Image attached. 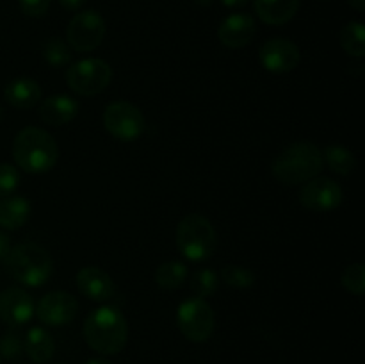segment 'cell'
Segmentation results:
<instances>
[{"label":"cell","mask_w":365,"mask_h":364,"mask_svg":"<svg viewBox=\"0 0 365 364\" xmlns=\"http://www.w3.org/2000/svg\"><path fill=\"white\" fill-rule=\"evenodd\" d=\"M82 330L89 348L102 355H116L127 345V320L118 307L103 305L93 310L86 318Z\"/></svg>","instance_id":"cell-1"},{"label":"cell","mask_w":365,"mask_h":364,"mask_svg":"<svg viewBox=\"0 0 365 364\" xmlns=\"http://www.w3.org/2000/svg\"><path fill=\"white\" fill-rule=\"evenodd\" d=\"M57 143L46 131L25 127L13 141V157L18 166L27 173H45L57 163Z\"/></svg>","instance_id":"cell-2"},{"label":"cell","mask_w":365,"mask_h":364,"mask_svg":"<svg viewBox=\"0 0 365 364\" xmlns=\"http://www.w3.org/2000/svg\"><path fill=\"white\" fill-rule=\"evenodd\" d=\"M6 270L14 280L29 288H39L46 284L53 271V261L50 253L38 243H20L13 246L4 257Z\"/></svg>","instance_id":"cell-3"},{"label":"cell","mask_w":365,"mask_h":364,"mask_svg":"<svg viewBox=\"0 0 365 364\" xmlns=\"http://www.w3.org/2000/svg\"><path fill=\"white\" fill-rule=\"evenodd\" d=\"M323 170V153L314 143L298 141L284 150L273 164V175L282 184L309 182Z\"/></svg>","instance_id":"cell-4"},{"label":"cell","mask_w":365,"mask_h":364,"mask_svg":"<svg viewBox=\"0 0 365 364\" xmlns=\"http://www.w3.org/2000/svg\"><path fill=\"white\" fill-rule=\"evenodd\" d=\"M217 246L212 223L202 214H187L177 225V248L189 261H207Z\"/></svg>","instance_id":"cell-5"},{"label":"cell","mask_w":365,"mask_h":364,"mask_svg":"<svg viewBox=\"0 0 365 364\" xmlns=\"http://www.w3.org/2000/svg\"><path fill=\"white\" fill-rule=\"evenodd\" d=\"M177 325L185 339L192 343H205L212 335L214 313L203 298H189L177 309Z\"/></svg>","instance_id":"cell-6"},{"label":"cell","mask_w":365,"mask_h":364,"mask_svg":"<svg viewBox=\"0 0 365 364\" xmlns=\"http://www.w3.org/2000/svg\"><path fill=\"white\" fill-rule=\"evenodd\" d=\"M113 79V70L103 59H82L68 68L66 82L77 95L93 96L102 93Z\"/></svg>","instance_id":"cell-7"},{"label":"cell","mask_w":365,"mask_h":364,"mask_svg":"<svg viewBox=\"0 0 365 364\" xmlns=\"http://www.w3.org/2000/svg\"><path fill=\"white\" fill-rule=\"evenodd\" d=\"M103 127L120 141H134L145 131V116L134 103L118 100L103 111Z\"/></svg>","instance_id":"cell-8"},{"label":"cell","mask_w":365,"mask_h":364,"mask_svg":"<svg viewBox=\"0 0 365 364\" xmlns=\"http://www.w3.org/2000/svg\"><path fill=\"white\" fill-rule=\"evenodd\" d=\"M106 36V21L96 11H82L70 21L66 39L77 52H91Z\"/></svg>","instance_id":"cell-9"},{"label":"cell","mask_w":365,"mask_h":364,"mask_svg":"<svg viewBox=\"0 0 365 364\" xmlns=\"http://www.w3.org/2000/svg\"><path fill=\"white\" fill-rule=\"evenodd\" d=\"M299 202L309 211L328 213L341 206L342 188L328 177H314L299 191Z\"/></svg>","instance_id":"cell-10"},{"label":"cell","mask_w":365,"mask_h":364,"mask_svg":"<svg viewBox=\"0 0 365 364\" xmlns=\"http://www.w3.org/2000/svg\"><path fill=\"white\" fill-rule=\"evenodd\" d=\"M77 310L78 303L73 295L64 291H52L39 300L34 313L38 314L41 323L50 325V327H63L73 321Z\"/></svg>","instance_id":"cell-11"},{"label":"cell","mask_w":365,"mask_h":364,"mask_svg":"<svg viewBox=\"0 0 365 364\" xmlns=\"http://www.w3.org/2000/svg\"><path fill=\"white\" fill-rule=\"evenodd\" d=\"M34 309V300L21 288H7L0 293V320L9 327L29 323Z\"/></svg>","instance_id":"cell-12"},{"label":"cell","mask_w":365,"mask_h":364,"mask_svg":"<svg viewBox=\"0 0 365 364\" xmlns=\"http://www.w3.org/2000/svg\"><path fill=\"white\" fill-rule=\"evenodd\" d=\"M260 63L273 74H285L298 66L299 49L284 38H273L260 49Z\"/></svg>","instance_id":"cell-13"},{"label":"cell","mask_w":365,"mask_h":364,"mask_svg":"<svg viewBox=\"0 0 365 364\" xmlns=\"http://www.w3.org/2000/svg\"><path fill=\"white\" fill-rule=\"evenodd\" d=\"M77 288L86 298L93 302H109L116 295L113 278L96 266H86L77 273Z\"/></svg>","instance_id":"cell-14"},{"label":"cell","mask_w":365,"mask_h":364,"mask_svg":"<svg viewBox=\"0 0 365 364\" xmlns=\"http://www.w3.org/2000/svg\"><path fill=\"white\" fill-rule=\"evenodd\" d=\"M255 36V20L250 14H230L225 18L217 31V38L228 49H241L246 46Z\"/></svg>","instance_id":"cell-15"},{"label":"cell","mask_w":365,"mask_h":364,"mask_svg":"<svg viewBox=\"0 0 365 364\" xmlns=\"http://www.w3.org/2000/svg\"><path fill=\"white\" fill-rule=\"evenodd\" d=\"M77 113L78 102L66 95H52L43 100L41 106H39V118L46 125H56V127L70 123L77 116Z\"/></svg>","instance_id":"cell-16"},{"label":"cell","mask_w":365,"mask_h":364,"mask_svg":"<svg viewBox=\"0 0 365 364\" xmlns=\"http://www.w3.org/2000/svg\"><path fill=\"white\" fill-rule=\"evenodd\" d=\"M4 98L16 109H31L41 98V88L34 79L20 77L11 81L4 89Z\"/></svg>","instance_id":"cell-17"},{"label":"cell","mask_w":365,"mask_h":364,"mask_svg":"<svg viewBox=\"0 0 365 364\" xmlns=\"http://www.w3.org/2000/svg\"><path fill=\"white\" fill-rule=\"evenodd\" d=\"M299 0H255V11L262 21L269 25H284L294 18Z\"/></svg>","instance_id":"cell-18"},{"label":"cell","mask_w":365,"mask_h":364,"mask_svg":"<svg viewBox=\"0 0 365 364\" xmlns=\"http://www.w3.org/2000/svg\"><path fill=\"white\" fill-rule=\"evenodd\" d=\"M31 216V203L25 196L9 195L0 200V227L16 231L24 227Z\"/></svg>","instance_id":"cell-19"},{"label":"cell","mask_w":365,"mask_h":364,"mask_svg":"<svg viewBox=\"0 0 365 364\" xmlns=\"http://www.w3.org/2000/svg\"><path fill=\"white\" fill-rule=\"evenodd\" d=\"M24 352L34 363H48L56 352V343H53L52 334L41 327L31 328L24 339Z\"/></svg>","instance_id":"cell-20"},{"label":"cell","mask_w":365,"mask_h":364,"mask_svg":"<svg viewBox=\"0 0 365 364\" xmlns=\"http://www.w3.org/2000/svg\"><path fill=\"white\" fill-rule=\"evenodd\" d=\"M323 161H327V164L330 166L331 171L339 175H349L356 168V159L348 148L341 145H328L324 148Z\"/></svg>","instance_id":"cell-21"},{"label":"cell","mask_w":365,"mask_h":364,"mask_svg":"<svg viewBox=\"0 0 365 364\" xmlns=\"http://www.w3.org/2000/svg\"><path fill=\"white\" fill-rule=\"evenodd\" d=\"M187 278V266L178 261L163 263L155 270V282L163 289H177Z\"/></svg>","instance_id":"cell-22"},{"label":"cell","mask_w":365,"mask_h":364,"mask_svg":"<svg viewBox=\"0 0 365 364\" xmlns=\"http://www.w3.org/2000/svg\"><path fill=\"white\" fill-rule=\"evenodd\" d=\"M341 45L349 56L362 57L365 54V29L362 21H349L341 31Z\"/></svg>","instance_id":"cell-23"},{"label":"cell","mask_w":365,"mask_h":364,"mask_svg":"<svg viewBox=\"0 0 365 364\" xmlns=\"http://www.w3.org/2000/svg\"><path fill=\"white\" fill-rule=\"evenodd\" d=\"M43 57L50 66H64L71 61V52L63 39L50 38L46 39L45 46H43Z\"/></svg>","instance_id":"cell-24"},{"label":"cell","mask_w":365,"mask_h":364,"mask_svg":"<svg viewBox=\"0 0 365 364\" xmlns=\"http://www.w3.org/2000/svg\"><path fill=\"white\" fill-rule=\"evenodd\" d=\"M217 285H220V277L216 275V271L209 270V268L198 270L192 275L191 289L198 295V298L214 295L217 291Z\"/></svg>","instance_id":"cell-25"},{"label":"cell","mask_w":365,"mask_h":364,"mask_svg":"<svg viewBox=\"0 0 365 364\" xmlns=\"http://www.w3.org/2000/svg\"><path fill=\"white\" fill-rule=\"evenodd\" d=\"M221 278L227 285L230 288H252L255 284V275L245 266H235V264H227V266L221 270Z\"/></svg>","instance_id":"cell-26"},{"label":"cell","mask_w":365,"mask_h":364,"mask_svg":"<svg viewBox=\"0 0 365 364\" xmlns=\"http://www.w3.org/2000/svg\"><path fill=\"white\" fill-rule=\"evenodd\" d=\"M342 285H344L346 291L353 293V295L360 296L365 291V266L362 263L349 264L344 270L341 277Z\"/></svg>","instance_id":"cell-27"},{"label":"cell","mask_w":365,"mask_h":364,"mask_svg":"<svg viewBox=\"0 0 365 364\" xmlns=\"http://www.w3.org/2000/svg\"><path fill=\"white\" fill-rule=\"evenodd\" d=\"M20 182V173L13 164H0V198L13 195Z\"/></svg>","instance_id":"cell-28"},{"label":"cell","mask_w":365,"mask_h":364,"mask_svg":"<svg viewBox=\"0 0 365 364\" xmlns=\"http://www.w3.org/2000/svg\"><path fill=\"white\" fill-rule=\"evenodd\" d=\"M21 352H24V341H21L18 334L7 332V334L0 339V355H4L6 359H16Z\"/></svg>","instance_id":"cell-29"},{"label":"cell","mask_w":365,"mask_h":364,"mask_svg":"<svg viewBox=\"0 0 365 364\" xmlns=\"http://www.w3.org/2000/svg\"><path fill=\"white\" fill-rule=\"evenodd\" d=\"M52 0H18L21 13L27 16H43Z\"/></svg>","instance_id":"cell-30"},{"label":"cell","mask_w":365,"mask_h":364,"mask_svg":"<svg viewBox=\"0 0 365 364\" xmlns=\"http://www.w3.org/2000/svg\"><path fill=\"white\" fill-rule=\"evenodd\" d=\"M11 250V241H9V236L4 234L2 231H0V259H4V257L9 253Z\"/></svg>","instance_id":"cell-31"},{"label":"cell","mask_w":365,"mask_h":364,"mask_svg":"<svg viewBox=\"0 0 365 364\" xmlns=\"http://www.w3.org/2000/svg\"><path fill=\"white\" fill-rule=\"evenodd\" d=\"M59 2L61 6L66 7V9L75 11V9H81V7L86 4V0H59Z\"/></svg>","instance_id":"cell-32"},{"label":"cell","mask_w":365,"mask_h":364,"mask_svg":"<svg viewBox=\"0 0 365 364\" xmlns=\"http://www.w3.org/2000/svg\"><path fill=\"white\" fill-rule=\"evenodd\" d=\"M227 7H242L248 4V0H221Z\"/></svg>","instance_id":"cell-33"},{"label":"cell","mask_w":365,"mask_h":364,"mask_svg":"<svg viewBox=\"0 0 365 364\" xmlns=\"http://www.w3.org/2000/svg\"><path fill=\"white\" fill-rule=\"evenodd\" d=\"M348 2H349V6L353 7V9L360 11V13L365 11V0H348Z\"/></svg>","instance_id":"cell-34"},{"label":"cell","mask_w":365,"mask_h":364,"mask_svg":"<svg viewBox=\"0 0 365 364\" xmlns=\"http://www.w3.org/2000/svg\"><path fill=\"white\" fill-rule=\"evenodd\" d=\"M84 364H113L109 359H103V357H95V359L86 360Z\"/></svg>","instance_id":"cell-35"},{"label":"cell","mask_w":365,"mask_h":364,"mask_svg":"<svg viewBox=\"0 0 365 364\" xmlns=\"http://www.w3.org/2000/svg\"><path fill=\"white\" fill-rule=\"evenodd\" d=\"M196 2L202 4V6H210V2H212V0H196Z\"/></svg>","instance_id":"cell-36"},{"label":"cell","mask_w":365,"mask_h":364,"mask_svg":"<svg viewBox=\"0 0 365 364\" xmlns=\"http://www.w3.org/2000/svg\"><path fill=\"white\" fill-rule=\"evenodd\" d=\"M0 118H2V109H0Z\"/></svg>","instance_id":"cell-37"},{"label":"cell","mask_w":365,"mask_h":364,"mask_svg":"<svg viewBox=\"0 0 365 364\" xmlns=\"http://www.w3.org/2000/svg\"><path fill=\"white\" fill-rule=\"evenodd\" d=\"M0 360H2V355H0Z\"/></svg>","instance_id":"cell-38"}]
</instances>
